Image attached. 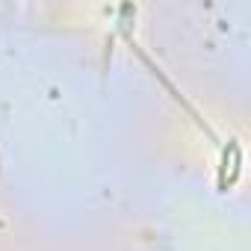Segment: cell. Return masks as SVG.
Returning <instances> with one entry per match:
<instances>
[{
	"mask_svg": "<svg viewBox=\"0 0 251 251\" xmlns=\"http://www.w3.org/2000/svg\"><path fill=\"white\" fill-rule=\"evenodd\" d=\"M0 227H3V222H0Z\"/></svg>",
	"mask_w": 251,
	"mask_h": 251,
	"instance_id": "cell-1",
	"label": "cell"
}]
</instances>
